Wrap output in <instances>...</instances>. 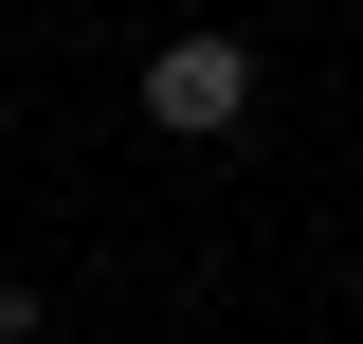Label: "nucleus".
Returning <instances> with one entry per match:
<instances>
[{
    "instance_id": "f257e3e1",
    "label": "nucleus",
    "mask_w": 363,
    "mask_h": 344,
    "mask_svg": "<svg viewBox=\"0 0 363 344\" xmlns=\"http://www.w3.org/2000/svg\"><path fill=\"white\" fill-rule=\"evenodd\" d=\"M145 127H164V145L255 127V37H218V18H200V37H164V55H145Z\"/></svg>"
},
{
    "instance_id": "f03ea898",
    "label": "nucleus",
    "mask_w": 363,
    "mask_h": 344,
    "mask_svg": "<svg viewBox=\"0 0 363 344\" xmlns=\"http://www.w3.org/2000/svg\"><path fill=\"white\" fill-rule=\"evenodd\" d=\"M0 344H37V290H18V272H0Z\"/></svg>"
}]
</instances>
